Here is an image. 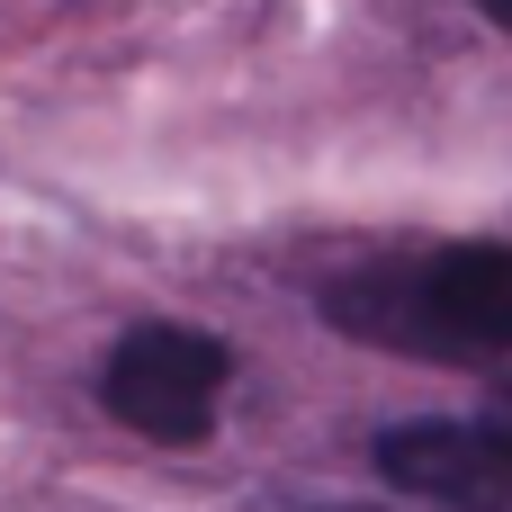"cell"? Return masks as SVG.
<instances>
[{"label":"cell","instance_id":"obj_3","mask_svg":"<svg viewBox=\"0 0 512 512\" xmlns=\"http://www.w3.org/2000/svg\"><path fill=\"white\" fill-rule=\"evenodd\" d=\"M369 459L396 495H414L432 512H512V450L486 423L414 414V423H387L369 441Z\"/></svg>","mask_w":512,"mask_h":512},{"label":"cell","instance_id":"obj_1","mask_svg":"<svg viewBox=\"0 0 512 512\" xmlns=\"http://www.w3.org/2000/svg\"><path fill=\"white\" fill-rule=\"evenodd\" d=\"M324 324L405 360H486L512 351V243H441L423 261L351 270L324 288Z\"/></svg>","mask_w":512,"mask_h":512},{"label":"cell","instance_id":"obj_5","mask_svg":"<svg viewBox=\"0 0 512 512\" xmlns=\"http://www.w3.org/2000/svg\"><path fill=\"white\" fill-rule=\"evenodd\" d=\"M477 9H486V18H495V27L512 36V0H477Z\"/></svg>","mask_w":512,"mask_h":512},{"label":"cell","instance_id":"obj_6","mask_svg":"<svg viewBox=\"0 0 512 512\" xmlns=\"http://www.w3.org/2000/svg\"><path fill=\"white\" fill-rule=\"evenodd\" d=\"M306 512H387V504H306Z\"/></svg>","mask_w":512,"mask_h":512},{"label":"cell","instance_id":"obj_4","mask_svg":"<svg viewBox=\"0 0 512 512\" xmlns=\"http://www.w3.org/2000/svg\"><path fill=\"white\" fill-rule=\"evenodd\" d=\"M486 432L512 450V387H495V405H486Z\"/></svg>","mask_w":512,"mask_h":512},{"label":"cell","instance_id":"obj_2","mask_svg":"<svg viewBox=\"0 0 512 512\" xmlns=\"http://www.w3.org/2000/svg\"><path fill=\"white\" fill-rule=\"evenodd\" d=\"M234 378V351L216 333H189V324H135L108 342L99 360V405L108 423L162 441V450H189L216 432V396Z\"/></svg>","mask_w":512,"mask_h":512}]
</instances>
